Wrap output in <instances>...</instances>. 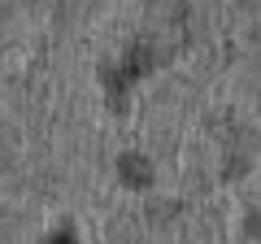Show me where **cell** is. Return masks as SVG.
I'll list each match as a JSON object with an SVG mask.
<instances>
[{
  "label": "cell",
  "mask_w": 261,
  "mask_h": 244,
  "mask_svg": "<svg viewBox=\"0 0 261 244\" xmlns=\"http://www.w3.org/2000/svg\"><path fill=\"white\" fill-rule=\"evenodd\" d=\"M53 244H74V240H70V235H57V240Z\"/></svg>",
  "instance_id": "obj_2"
},
{
  "label": "cell",
  "mask_w": 261,
  "mask_h": 244,
  "mask_svg": "<svg viewBox=\"0 0 261 244\" xmlns=\"http://www.w3.org/2000/svg\"><path fill=\"white\" fill-rule=\"evenodd\" d=\"M126 179H135V183H144V179H148V166H144V161H126Z\"/></svg>",
  "instance_id": "obj_1"
}]
</instances>
